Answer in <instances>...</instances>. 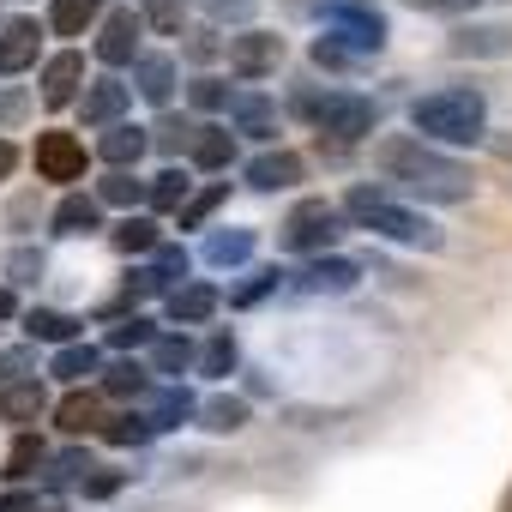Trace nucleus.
Instances as JSON below:
<instances>
[{
	"instance_id": "obj_56",
	"label": "nucleus",
	"mask_w": 512,
	"mask_h": 512,
	"mask_svg": "<svg viewBox=\"0 0 512 512\" xmlns=\"http://www.w3.org/2000/svg\"><path fill=\"white\" fill-rule=\"evenodd\" d=\"M43 512H61V506H43Z\"/></svg>"
},
{
	"instance_id": "obj_42",
	"label": "nucleus",
	"mask_w": 512,
	"mask_h": 512,
	"mask_svg": "<svg viewBox=\"0 0 512 512\" xmlns=\"http://www.w3.org/2000/svg\"><path fill=\"white\" fill-rule=\"evenodd\" d=\"M37 464H43V440H37V434H19L13 452H7V482H25Z\"/></svg>"
},
{
	"instance_id": "obj_5",
	"label": "nucleus",
	"mask_w": 512,
	"mask_h": 512,
	"mask_svg": "<svg viewBox=\"0 0 512 512\" xmlns=\"http://www.w3.org/2000/svg\"><path fill=\"white\" fill-rule=\"evenodd\" d=\"M338 235H344V205H332V199H302L278 223V247L284 253H308V260H320Z\"/></svg>"
},
{
	"instance_id": "obj_39",
	"label": "nucleus",
	"mask_w": 512,
	"mask_h": 512,
	"mask_svg": "<svg viewBox=\"0 0 512 512\" xmlns=\"http://www.w3.org/2000/svg\"><path fill=\"white\" fill-rule=\"evenodd\" d=\"M199 416L211 434H235V428H247V398H211Z\"/></svg>"
},
{
	"instance_id": "obj_41",
	"label": "nucleus",
	"mask_w": 512,
	"mask_h": 512,
	"mask_svg": "<svg viewBox=\"0 0 512 512\" xmlns=\"http://www.w3.org/2000/svg\"><path fill=\"white\" fill-rule=\"evenodd\" d=\"M109 344H115V350H139V344H157V326H151L145 314H127V320H115V326H109Z\"/></svg>"
},
{
	"instance_id": "obj_33",
	"label": "nucleus",
	"mask_w": 512,
	"mask_h": 512,
	"mask_svg": "<svg viewBox=\"0 0 512 512\" xmlns=\"http://www.w3.org/2000/svg\"><path fill=\"white\" fill-rule=\"evenodd\" d=\"M235 368H241L235 338H229V332H211V338H205V350H199V374H205V380H229Z\"/></svg>"
},
{
	"instance_id": "obj_51",
	"label": "nucleus",
	"mask_w": 512,
	"mask_h": 512,
	"mask_svg": "<svg viewBox=\"0 0 512 512\" xmlns=\"http://www.w3.org/2000/svg\"><path fill=\"white\" fill-rule=\"evenodd\" d=\"M217 49H223V43H217V31H187V55H193V61H211Z\"/></svg>"
},
{
	"instance_id": "obj_22",
	"label": "nucleus",
	"mask_w": 512,
	"mask_h": 512,
	"mask_svg": "<svg viewBox=\"0 0 512 512\" xmlns=\"http://www.w3.org/2000/svg\"><path fill=\"white\" fill-rule=\"evenodd\" d=\"M229 121H235V133H247V139H278V103H272V97H260V91L235 97Z\"/></svg>"
},
{
	"instance_id": "obj_47",
	"label": "nucleus",
	"mask_w": 512,
	"mask_h": 512,
	"mask_svg": "<svg viewBox=\"0 0 512 512\" xmlns=\"http://www.w3.org/2000/svg\"><path fill=\"white\" fill-rule=\"evenodd\" d=\"M85 470H97L85 446H73V452H61V458H49V482H73V476L85 482Z\"/></svg>"
},
{
	"instance_id": "obj_15",
	"label": "nucleus",
	"mask_w": 512,
	"mask_h": 512,
	"mask_svg": "<svg viewBox=\"0 0 512 512\" xmlns=\"http://www.w3.org/2000/svg\"><path fill=\"white\" fill-rule=\"evenodd\" d=\"M175 55H139V67H133V91L151 103V109H163L169 115V103H175Z\"/></svg>"
},
{
	"instance_id": "obj_36",
	"label": "nucleus",
	"mask_w": 512,
	"mask_h": 512,
	"mask_svg": "<svg viewBox=\"0 0 512 512\" xmlns=\"http://www.w3.org/2000/svg\"><path fill=\"white\" fill-rule=\"evenodd\" d=\"M284 278H290V272H278V266H260V272H247V278L229 290V308H253V302H266V296H272Z\"/></svg>"
},
{
	"instance_id": "obj_12",
	"label": "nucleus",
	"mask_w": 512,
	"mask_h": 512,
	"mask_svg": "<svg viewBox=\"0 0 512 512\" xmlns=\"http://www.w3.org/2000/svg\"><path fill=\"white\" fill-rule=\"evenodd\" d=\"M356 284H362V266L344 260V253H320V260H308L302 278H296V290H308V296H350Z\"/></svg>"
},
{
	"instance_id": "obj_18",
	"label": "nucleus",
	"mask_w": 512,
	"mask_h": 512,
	"mask_svg": "<svg viewBox=\"0 0 512 512\" xmlns=\"http://www.w3.org/2000/svg\"><path fill=\"white\" fill-rule=\"evenodd\" d=\"M217 284H181V290H169L163 296V314L175 320V326H205L211 314H217Z\"/></svg>"
},
{
	"instance_id": "obj_29",
	"label": "nucleus",
	"mask_w": 512,
	"mask_h": 512,
	"mask_svg": "<svg viewBox=\"0 0 512 512\" xmlns=\"http://www.w3.org/2000/svg\"><path fill=\"white\" fill-rule=\"evenodd\" d=\"M145 392H151V368L145 362L127 356V362H109L103 368V398H121L127 404V398H145Z\"/></svg>"
},
{
	"instance_id": "obj_37",
	"label": "nucleus",
	"mask_w": 512,
	"mask_h": 512,
	"mask_svg": "<svg viewBox=\"0 0 512 512\" xmlns=\"http://www.w3.org/2000/svg\"><path fill=\"white\" fill-rule=\"evenodd\" d=\"M157 428H151V416H133V410H121V416H109L103 422V440L109 446H145Z\"/></svg>"
},
{
	"instance_id": "obj_14",
	"label": "nucleus",
	"mask_w": 512,
	"mask_h": 512,
	"mask_svg": "<svg viewBox=\"0 0 512 512\" xmlns=\"http://www.w3.org/2000/svg\"><path fill=\"white\" fill-rule=\"evenodd\" d=\"M37 55H43V25L37 19H7L0 25V73H25V67H37Z\"/></svg>"
},
{
	"instance_id": "obj_21",
	"label": "nucleus",
	"mask_w": 512,
	"mask_h": 512,
	"mask_svg": "<svg viewBox=\"0 0 512 512\" xmlns=\"http://www.w3.org/2000/svg\"><path fill=\"white\" fill-rule=\"evenodd\" d=\"M79 326H85V320H73V314H61V308H25V338H31V344L67 350V344H79Z\"/></svg>"
},
{
	"instance_id": "obj_8",
	"label": "nucleus",
	"mask_w": 512,
	"mask_h": 512,
	"mask_svg": "<svg viewBox=\"0 0 512 512\" xmlns=\"http://www.w3.org/2000/svg\"><path fill=\"white\" fill-rule=\"evenodd\" d=\"M139 37H145V13L133 7H109V19L97 25V61L103 67H139Z\"/></svg>"
},
{
	"instance_id": "obj_6",
	"label": "nucleus",
	"mask_w": 512,
	"mask_h": 512,
	"mask_svg": "<svg viewBox=\"0 0 512 512\" xmlns=\"http://www.w3.org/2000/svg\"><path fill=\"white\" fill-rule=\"evenodd\" d=\"M320 19H326V37H338L356 55H380L386 49V13L374 7V0H320Z\"/></svg>"
},
{
	"instance_id": "obj_55",
	"label": "nucleus",
	"mask_w": 512,
	"mask_h": 512,
	"mask_svg": "<svg viewBox=\"0 0 512 512\" xmlns=\"http://www.w3.org/2000/svg\"><path fill=\"white\" fill-rule=\"evenodd\" d=\"M13 314H19V296H13L7 284H0V320H13Z\"/></svg>"
},
{
	"instance_id": "obj_16",
	"label": "nucleus",
	"mask_w": 512,
	"mask_h": 512,
	"mask_svg": "<svg viewBox=\"0 0 512 512\" xmlns=\"http://www.w3.org/2000/svg\"><path fill=\"white\" fill-rule=\"evenodd\" d=\"M145 151H151V127H139V121H115L109 133H97V157L109 169H133Z\"/></svg>"
},
{
	"instance_id": "obj_13",
	"label": "nucleus",
	"mask_w": 512,
	"mask_h": 512,
	"mask_svg": "<svg viewBox=\"0 0 512 512\" xmlns=\"http://www.w3.org/2000/svg\"><path fill=\"white\" fill-rule=\"evenodd\" d=\"M241 175H247V187H253V193H284V187H296V181L308 175V163H302L296 151H284V145H278V151H260Z\"/></svg>"
},
{
	"instance_id": "obj_35",
	"label": "nucleus",
	"mask_w": 512,
	"mask_h": 512,
	"mask_svg": "<svg viewBox=\"0 0 512 512\" xmlns=\"http://www.w3.org/2000/svg\"><path fill=\"white\" fill-rule=\"evenodd\" d=\"M193 139H199V127H193L187 115H163V121L151 127V145H157L163 157H175V151H187V157H193Z\"/></svg>"
},
{
	"instance_id": "obj_26",
	"label": "nucleus",
	"mask_w": 512,
	"mask_h": 512,
	"mask_svg": "<svg viewBox=\"0 0 512 512\" xmlns=\"http://www.w3.org/2000/svg\"><path fill=\"white\" fill-rule=\"evenodd\" d=\"M49 374L67 380V386H85L91 374H103V350H97V344H67V350H55Z\"/></svg>"
},
{
	"instance_id": "obj_1",
	"label": "nucleus",
	"mask_w": 512,
	"mask_h": 512,
	"mask_svg": "<svg viewBox=\"0 0 512 512\" xmlns=\"http://www.w3.org/2000/svg\"><path fill=\"white\" fill-rule=\"evenodd\" d=\"M374 163H380V175L386 181H398L404 193H416V199H440V205H458V199H470V169L458 163V157H446V151H434L428 139H416V133H392V139H380L374 145Z\"/></svg>"
},
{
	"instance_id": "obj_19",
	"label": "nucleus",
	"mask_w": 512,
	"mask_h": 512,
	"mask_svg": "<svg viewBox=\"0 0 512 512\" xmlns=\"http://www.w3.org/2000/svg\"><path fill=\"white\" fill-rule=\"evenodd\" d=\"M49 229L55 235H91V229H103V199L97 193H67L49 211Z\"/></svg>"
},
{
	"instance_id": "obj_7",
	"label": "nucleus",
	"mask_w": 512,
	"mask_h": 512,
	"mask_svg": "<svg viewBox=\"0 0 512 512\" xmlns=\"http://www.w3.org/2000/svg\"><path fill=\"white\" fill-rule=\"evenodd\" d=\"M223 55H229V73L253 85V79H272L284 67V37L278 31H241V37H229Z\"/></svg>"
},
{
	"instance_id": "obj_23",
	"label": "nucleus",
	"mask_w": 512,
	"mask_h": 512,
	"mask_svg": "<svg viewBox=\"0 0 512 512\" xmlns=\"http://www.w3.org/2000/svg\"><path fill=\"white\" fill-rule=\"evenodd\" d=\"M43 410H49V392H43V380H19V386H7V392H0V422H13V428L37 422Z\"/></svg>"
},
{
	"instance_id": "obj_50",
	"label": "nucleus",
	"mask_w": 512,
	"mask_h": 512,
	"mask_svg": "<svg viewBox=\"0 0 512 512\" xmlns=\"http://www.w3.org/2000/svg\"><path fill=\"white\" fill-rule=\"evenodd\" d=\"M211 19H253V0H205Z\"/></svg>"
},
{
	"instance_id": "obj_43",
	"label": "nucleus",
	"mask_w": 512,
	"mask_h": 512,
	"mask_svg": "<svg viewBox=\"0 0 512 512\" xmlns=\"http://www.w3.org/2000/svg\"><path fill=\"white\" fill-rule=\"evenodd\" d=\"M19 380H37V350H0V392L19 386Z\"/></svg>"
},
{
	"instance_id": "obj_27",
	"label": "nucleus",
	"mask_w": 512,
	"mask_h": 512,
	"mask_svg": "<svg viewBox=\"0 0 512 512\" xmlns=\"http://www.w3.org/2000/svg\"><path fill=\"white\" fill-rule=\"evenodd\" d=\"M452 55H512V25H464L452 31Z\"/></svg>"
},
{
	"instance_id": "obj_31",
	"label": "nucleus",
	"mask_w": 512,
	"mask_h": 512,
	"mask_svg": "<svg viewBox=\"0 0 512 512\" xmlns=\"http://www.w3.org/2000/svg\"><path fill=\"white\" fill-rule=\"evenodd\" d=\"M187 199H193L187 169H175V163H169L163 175H151V205H157V211H175V217H181V211H187Z\"/></svg>"
},
{
	"instance_id": "obj_49",
	"label": "nucleus",
	"mask_w": 512,
	"mask_h": 512,
	"mask_svg": "<svg viewBox=\"0 0 512 512\" xmlns=\"http://www.w3.org/2000/svg\"><path fill=\"white\" fill-rule=\"evenodd\" d=\"M79 488H85V500H109V494L121 488V470H91Z\"/></svg>"
},
{
	"instance_id": "obj_32",
	"label": "nucleus",
	"mask_w": 512,
	"mask_h": 512,
	"mask_svg": "<svg viewBox=\"0 0 512 512\" xmlns=\"http://www.w3.org/2000/svg\"><path fill=\"white\" fill-rule=\"evenodd\" d=\"M187 368H199V356H193V344H187V338H157V344H151V374L181 380Z\"/></svg>"
},
{
	"instance_id": "obj_11",
	"label": "nucleus",
	"mask_w": 512,
	"mask_h": 512,
	"mask_svg": "<svg viewBox=\"0 0 512 512\" xmlns=\"http://www.w3.org/2000/svg\"><path fill=\"white\" fill-rule=\"evenodd\" d=\"M127 103H133V85H121L115 73H103V79L85 85V97H79V121H85L91 133H109V127L127 115Z\"/></svg>"
},
{
	"instance_id": "obj_48",
	"label": "nucleus",
	"mask_w": 512,
	"mask_h": 512,
	"mask_svg": "<svg viewBox=\"0 0 512 512\" xmlns=\"http://www.w3.org/2000/svg\"><path fill=\"white\" fill-rule=\"evenodd\" d=\"M43 266H49V260H43V253H31V247H19L7 272H13V284H37V278H43Z\"/></svg>"
},
{
	"instance_id": "obj_46",
	"label": "nucleus",
	"mask_w": 512,
	"mask_h": 512,
	"mask_svg": "<svg viewBox=\"0 0 512 512\" xmlns=\"http://www.w3.org/2000/svg\"><path fill=\"white\" fill-rule=\"evenodd\" d=\"M187 97H193V109H235V97H229V85H223L217 73H199Z\"/></svg>"
},
{
	"instance_id": "obj_2",
	"label": "nucleus",
	"mask_w": 512,
	"mask_h": 512,
	"mask_svg": "<svg viewBox=\"0 0 512 512\" xmlns=\"http://www.w3.org/2000/svg\"><path fill=\"white\" fill-rule=\"evenodd\" d=\"M410 127H416V139H434V145H482V133H488V97L476 85L428 91V97L410 103Z\"/></svg>"
},
{
	"instance_id": "obj_20",
	"label": "nucleus",
	"mask_w": 512,
	"mask_h": 512,
	"mask_svg": "<svg viewBox=\"0 0 512 512\" xmlns=\"http://www.w3.org/2000/svg\"><path fill=\"white\" fill-rule=\"evenodd\" d=\"M103 19H109L103 0H49V31H55V37H85V31H97Z\"/></svg>"
},
{
	"instance_id": "obj_17",
	"label": "nucleus",
	"mask_w": 512,
	"mask_h": 512,
	"mask_svg": "<svg viewBox=\"0 0 512 512\" xmlns=\"http://www.w3.org/2000/svg\"><path fill=\"white\" fill-rule=\"evenodd\" d=\"M55 428H61V434H91V428H103V386H73V392L55 404Z\"/></svg>"
},
{
	"instance_id": "obj_24",
	"label": "nucleus",
	"mask_w": 512,
	"mask_h": 512,
	"mask_svg": "<svg viewBox=\"0 0 512 512\" xmlns=\"http://www.w3.org/2000/svg\"><path fill=\"white\" fill-rule=\"evenodd\" d=\"M145 416H151V428H157V434H169V428H187V422L199 416V404H193V392H187V386H163V392L151 398V410H145Z\"/></svg>"
},
{
	"instance_id": "obj_34",
	"label": "nucleus",
	"mask_w": 512,
	"mask_h": 512,
	"mask_svg": "<svg viewBox=\"0 0 512 512\" xmlns=\"http://www.w3.org/2000/svg\"><path fill=\"white\" fill-rule=\"evenodd\" d=\"M115 247H121V253H157V247H163L157 217H121V223H115Z\"/></svg>"
},
{
	"instance_id": "obj_38",
	"label": "nucleus",
	"mask_w": 512,
	"mask_h": 512,
	"mask_svg": "<svg viewBox=\"0 0 512 512\" xmlns=\"http://www.w3.org/2000/svg\"><path fill=\"white\" fill-rule=\"evenodd\" d=\"M151 272H157V278H163L169 290H181V284H187V272H193V253H187V247H169V241H163V247L151 253Z\"/></svg>"
},
{
	"instance_id": "obj_45",
	"label": "nucleus",
	"mask_w": 512,
	"mask_h": 512,
	"mask_svg": "<svg viewBox=\"0 0 512 512\" xmlns=\"http://www.w3.org/2000/svg\"><path fill=\"white\" fill-rule=\"evenodd\" d=\"M362 55L356 49H344L338 37H314V67H326V73H350Z\"/></svg>"
},
{
	"instance_id": "obj_52",
	"label": "nucleus",
	"mask_w": 512,
	"mask_h": 512,
	"mask_svg": "<svg viewBox=\"0 0 512 512\" xmlns=\"http://www.w3.org/2000/svg\"><path fill=\"white\" fill-rule=\"evenodd\" d=\"M404 7H422V13H476V0H404Z\"/></svg>"
},
{
	"instance_id": "obj_10",
	"label": "nucleus",
	"mask_w": 512,
	"mask_h": 512,
	"mask_svg": "<svg viewBox=\"0 0 512 512\" xmlns=\"http://www.w3.org/2000/svg\"><path fill=\"white\" fill-rule=\"evenodd\" d=\"M37 85H43V103H49V109H67V103L79 109V97H85L79 85H91V79H85V55H79V49L49 55L43 73H37Z\"/></svg>"
},
{
	"instance_id": "obj_4",
	"label": "nucleus",
	"mask_w": 512,
	"mask_h": 512,
	"mask_svg": "<svg viewBox=\"0 0 512 512\" xmlns=\"http://www.w3.org/2000/svg\"><path fill=\"white\" fill-rule=\"evenodd\" d=\"M296 109L320 133H332L338 145H356V139H368L380 127V103L362 97V91H296Z\"/></svg>"
},
{
	"instance_id": "obj_30",
	"label": "nucleus",
	"mask_w": 512,
	"mask_h": 512,
	"mask_svg": "<svg viewBox=\"0 0 512 512\" xmlns=\"http://www.w3.org/2000/svg\"><path fill=\"white\" fill-rule=\"evenodd\" d=\"M229 157H235V127H199L193 163H199V169H229Z\"/></svg>"
},
{
	"instance_id": "obj_54",
	"label": "nucleus",
	"mask_w": 512,
	"mask_h": 512,
	"mask_svg": "<svg viewBox=\"0 0 512 512\" xmlns=\"http://www.w3.org/2000/svg\"><path fill=\"white\" fill-rule=\"evenodd\" d=\"M13 169H19V145H13V139H0V181H7Z\"/></svg>"
},
{
	"instance_id": "obj_9",
	"label": "nucleus",
	"mask_w": 512,
	"mask_h": 512,
	"mask_svg": "<svg viewBox=\"0 0 512 512\" xmlns=\"http://www.w3.org/2000/svg\"><path fill=\"white\" fill-rule=\"evenodd\" d=\"M37 181H55V187L85 181V145H79V133H61V127L37 133Z\"/></svg>"
},
{
	"instance_id": "obj_28",
	"label": "nucleus",
	"mask_w": 512,
	"mask_h": 512,
	"mask_svg": "<svg viewBox=\"0 0 512 512\" xmlns=\"http://www.w3.org/2000/svg\"><path fill=\"white\" fill-rule=\"evenodd\" d=\"M253 247H260V235H253V229H211L205 260H211V266H247Z\"/></svg>"
},
{
	"instance_id": "obj_53",
	"label": "nucleus",
	"mask_w": 512,
	"mask_h": 512,
	"mask_svg": "<svg viewBox=\"0 0 512 512\" xmlns=\"http://www.w3.org/2000/svg\"><path fill=\"white\" fill-rule=\"evenodd\" d=\"M0 512H43V506H37V494H7V500H0Z\"/></svg>"
},
{
	"instance_id": "obj_44",
	"label": "nucleus",
	"mask_w": 512,
	"mask_h": 512,
	"mask_svg": "<svg viewBox=\"0 0 512 512\" xmlns=\"http://www.w3.org/2000/svg\"><path fill=\"white\" fill-rule=\"evenodd\" d=\"M223 199H229V181H217V187H205V193H193V199H187V211H181L175 223H181V229H199V223H205V217H211V211H217Z\"/></svg>"
},
{
	"instance_id": "obj_25",
	"label": "nucleus",
	"mask_w": 512,
	"mask_h": 512,
	"mask_svg": "<svg viewBox=\"0 0 512 512\" xmlns=\"http://www.w3.org/2000/svg\"><path fill=\"white\" fill-rule=\"evenodd\" d=\"M97 199L103 205H115V211H127L133 217V205H145L151 199V181H139L133 169H109L103 181H97Z\"/></svg>"
},
{
	"instance_id": "obj_3",
	"label": "nucleus",
	"mask_w": 512,
	"mask_h": 512,
	"mask_svg": "<svg viewBox=\"0 0 512 512\" xmlns=\"http://www.w3.org/2000/svg\"><path fill=\"white\" fill-rule=\"evenodd\" d=\"M344 217H350L356 229L380 235V241L422 247V253H434V247L446 241V235H440V223H428L422 211L398 205V199H392V193H380V187H350V193H344Z\"/></svg>"
},
{
	"instance_id": "obj_40",
	"label": "nucleus",
	"mask_w": 512,
	"mask_h": 512,
	"mask_svg": "<svg viewBox=\"0 0 512 512\" xmlns=\"http://www.w3.org/2000/svg\"><path fill=\"white\" fill-rule=\"evenodd\" d=\"M145 25L157 31V37H181V19H187V0H145Z\"/></svg>"
}]
</instances>
